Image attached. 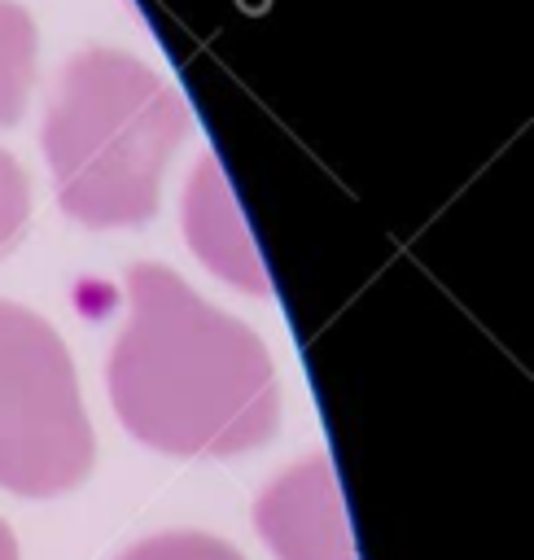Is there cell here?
<instances>
[{"instance_id":"cell-6","label":"cell","mask_w":534,"mask_h":560,"mask_svg":"<svg viewBox=\"0 0 534 560\" xmlns=\"http://www.w3.org/2000/svg\"><path fill=\"white\" fill-rule=\"evenodd\" d=\"M39 31L26 4L0 0V127H13L26 114L35 88Z\"/></svg>"},{"instance_id":"cell-5","label":"cell","mask_w":534,"mask_h":560,"mask_svg":"<svg viewBox=\"0 0 534 560\" xmlns=\"http://www.w3.org/2000/svg\"><path fill=\"white\" fill-rule=\"evenodd\" d=\"M184 241L197 249V258L219 280H228L245 293H258V298L271 293L263 254L249 241L241 210H236V197H232V184L223 179V171L210 153L197 162V171L184 188Z\"/></svg>"},{"instance_id":"cell-4","label":"cell","mask_w":534,"mask_h":560,"mask_svg":"<svg viewBox=\"0 0 534 560\" xmlns=\"http://www.w3.org/2000/svg\"><path fill=\"white\" fill-rule=\"evenodd\" d=\"M254 529L276 560H355L337 468L328 455H306L285 468L254 503Z\"/></svg>"},{"instance_id":"cell-2","label":"cell","mask_w":534,"mask_h":560,"mask_svg":"<svg viewBox=\"0 0 534 560\" xmlns=\"http://www.w3.org/2000/svg\"><path fill=\"white\" fill-rule=\"evenodd\" d=\"M188 131V105L153 66L118 48L74 52L39 122L57 206L83 228L149 223Z\"/></svg>"},{"instance_id":"cell-7","label":"cell","mask_w":534,"mask_h":560,"mask_svg":"<svg viewBox=\"0 0 534 560\" xmlns=\"http://www.w3.org/2000/svg\"><path fill=\"white\" fill-rule=\"evenodd\" d=\"M118 560H245L232 542L201 534V529H166L153 538H140Z\"/></svg>"},{"instance_id":"cell-1","label":"cell","mask_w":534,"mask_h":560,"mask_svg":"<svg viewBox=\"0 0 534 560\" xmlns=\"http://www.w3.org/2000/svg\"><path fill=\"white\" fill-rule=\"evenodd\" d=\"M105 389L123 429L162 455L223 459L280 429L271 350L162 262L127 267V324L109 346Z\"/></svg>"},{"instance_id":"cell-9","label":"cell","mask_w":534,"mask_h":560,"mask_svg":"<svg viewBox=\"0 0 534 560\" xmlns=\"http://www.w3.org/2000/svg\"><path fill=\"white\" fill-rule=\"evenodd\" d=\"M0 560H18V538L4 521H0Z\"/></svg>"},{"instance_id":"cell-3","label":"cell","mask_w":534,"mask_h":560,"mask_svg":"<svg viewBox=\"0 0 534 560\" xmlns=\"http://www.w3.org/2000/svg\"><path fill=\"white\" fill-rule=\"evenodd\" d=\"M92 459L96 438L61 332L0 298V490L66 494L88 481Z\"/></svg>"},{"instance_id":"cell-8","label":"cell","mask_w":534,"mask_h":560,"mask_svg":"<svg viewBox=\"0 0 534 560\" xmlns=\"http://www.w3.org/2000/svg\"><path fill=\"white\" fill-rule=\"evenodd\" d=\"M31 219V179L13 153L0 149V254L22 236Z\"/></svg>"}]
</instances>
